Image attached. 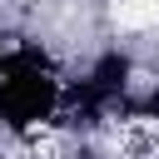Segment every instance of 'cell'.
<instances>
[{
    "instance_id": "1",
    "label": "cell",
    "mask_w": 159,
    "mask_h": 159,
    "mask_svg": "<svg viewBox=\"0 0 159 159\" xmlns=\"http://www.w3.org/2000/svg\"><path fill=\"white\" fill-rule=\"evenodd\" d=\"M65 84L70 70L40 40H15L0 65V139L30 144L65 119Z\"/></svg>"
},
{
    "instance_id": "2",
    "label": "cell",
    "mask_w": 159,
    "mask_h": 159,
    "mask_svg": "<svg viewBox=\"0 0 159 159\" xmlns=\"http://www.w3.org/2000/svg\"><path fill=\"white\" fill-rule=\"evenodd\" d=\"M10 45H15V35H5V30H0V65H5V55H10Z\"/></svg>"
}]
</instances>
